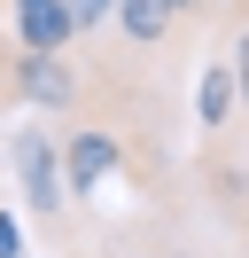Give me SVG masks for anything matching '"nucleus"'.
I'll return each mask as SVG.
<instances>
[{"label":"nucleus","mask_w":249,"mask_h":258,"mask_svg":"<svg viewBox=\"0 0 249 258\" xmlns=\"http://www.w3.org/2000/svg\"><path fill=\"white\" fill-rule=\"evenodd\" d=\"M8 180L47 235H70V188H62V157H55V125L47 117H16L8 125Z\"/></svg>","instance_id":"f257e3e1"},{"label":"nucleus","mask_w":249,"mask_h":258,"mask_svg":"<svg viewBox=\"0 0 249 258\" xmlns=\"http://www.w3.org/2000/svg\"><path fill=\"white\" fill-rule=\"evenodd\" d=\"M55 157H62V188H70V204H78V196H93L125 164V141L101 117H70V133H55Z\"/></svg>","instance_id":"f03ea898"},{"label":"nucleus","mask_w":249,"mask_h":258,"mask_svg":"<svg viewBox=\"0 0 249 258\" xmlns=\"http://www.w3.org/2000/svg\"><path fill=\"white\" fill-rule=\"evenodd\" d=\"M210 0H109V24H117L133 47H164L179 24H195Z\"/></svg>","instance_id":"7ed1b4c3"},{"label":"nucleus","mask_w":249,"mask_h":258,"mask_svg":"<svg viewBox=\"0 0 249 258\" xmlns=\"http://www.w3.org/2000/svg\"><path fill=\"white\" fill-rule=\"evenodd\" d=\"M8 32H16L24 55H70V47H78L62 0H8Z\"/></svg>","instance_id":"20e7f679"},{"label":"nucleus","mask_w":249,"mask_h":258,"mask_svg":"<svg viewBox=\"0 0 249 258\" xmlns=\"http://www.w3.org/2000/svg\"><path fill=\"white\" fill-rule=\"evenodd\" d=\"M226 117H233V71L210 63L202 71V133H226Z\"/></svg>","instance_id":"39448f33"},{"label":"nucleus","mask_w":249,"mask_h":258,"mask_svg":"<svg viewBox=\"0 0 249 258\" xmlns=\"http://www.w3.org/2000/svg\"><path fill=\"white\" fill-rule=\"evenodd\" d=\"M62 16H70V32L86 39V32H101V24H109V0H62Z\"/></svg>","instance_id":"423d86ee"},{"label":"nucleus","mask_w":249,"mask_h":258,"mask_svg":"<svg viewBox=\"0 0 249 258\" xmlns=\"http://www.w3.org/2000/svg\"><path fill=\"white\" fill-rule=\"evenodd\" d=\"M226 71H233V102H241V110H249V32L233 39V63H226Z\"/></svg>","instance_id":"0eeeda50"},{"label":"nucleus","mask_w":249,"mask_h":258,"mask_svg":"<svg viewBox=\"0 0 249 258\" xmlns=\"http://www.w3.org/2000/svg\"><path fill=\"white\" fill-rule=\"evenodd\" d=\"M0 258H24V227H16L8 204H0Z\"/></svg>","instance_id":"6e6552de"},{"label":"nucleus","mask_w":249,"mask_h":258,"mask_svg":"<svg viewBox=\"0 0 249 258\" xmlns=\"http://www.w3.org/2000/svg\"><path fill=\"white\" fill-rule=\"evenodd\" d=\"M140 258H179V250H140Z\"/></svg>","instance_id":"1a4fd4ad"},{"label":"nucleus","mask_w":249,"mask_h":258,"mask_svg":"<svg viewBox=\"0 0 249 258\" xmlns=\"http://www.w3.org/2000/svg\"><path fill=\"white\" fill-rule=\"evenodd\" d=\"M24 258H31V250H24ZM62 258H70V250H62Z\"/></svg>","instance_id":"9d476101"},{"label":"nucleus","mask_w":249,"mask_h":258,"mask_svg":"<svg viewBox=\"0 0 249 258\" xmlns=\"http://www.w3.org/2000/svg\"><path fill=\"white\" fill-rule=\"evenodd\" d=\"M0 110H8V102H0Z\"/></svg>","instance_id":"9b49d317"}]
</instances>
